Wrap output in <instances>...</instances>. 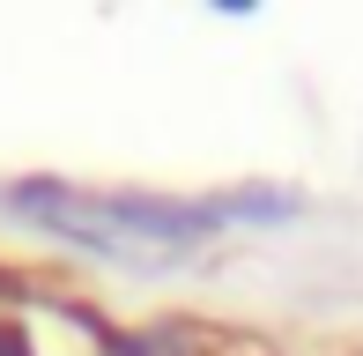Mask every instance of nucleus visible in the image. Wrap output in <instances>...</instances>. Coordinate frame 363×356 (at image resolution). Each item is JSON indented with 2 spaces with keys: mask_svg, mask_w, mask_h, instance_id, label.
Listing matches in <instances>:
<instances>
[{
  "mask_svg": "<svg viewBox=\"0 0 363 356\" xmlns=\"http://www.w3.org/2000/svg\"><path fill=\"white\" fill-rule=\"evenodd\" d=\"M0 356H38V349H30V334L15 327V319H0Z\"/></svg>",
  "mask_w": 363,
  "mask_h": 356,
  "instance_id": "obj_2",
  "label": "nucleus"
},
{
  "mask_svg": "<svg viewBox=\"0 0 363 356\" xmlns=\"http://www.w3.org/2000/svg\"><path fill=\"white\" fill-rule=\"evenodd\" d=\"M30 223L74 238V245H96L111 260H171L201 238L208 216L193 208H171V201H134V193H74V186H23L15 193Z\"/></svg>",
  "mask_w": 363,
  "mask_h": 356,
  "instance_id": "obj_1",
  "label": "nucleus"
}]
</instances>
